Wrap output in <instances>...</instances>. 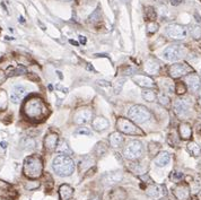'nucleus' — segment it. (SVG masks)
I'll use <instances>...</instances> for the list:
<instances>
[{"label":"nucleus","instance_id":"nucleus-1","mask_svg":"<svg viewBox=\"0 0 201 200\" xmlns=\"http://www.w3.org/2000/svg\"><path fill=\"white\" fill-rule=\"evenodd\" d=\"M23 113L32 121H41L47 114V107L40 97H30L23 105Z\"/></svg>","mask_w":201,"mask_h":200},{"label":"nucleus","instance_id":"nucleus-2","mask_svg":"<svg viewBox=\"0 0 201 200\" xmlns=\"http://www.w3.org/2000/svg\"><path fill=\"white\" fill-rule=\"evenodd\" d=\"M75 167L76 165L73 159L66 154H59L52 162V169L54 171V173L61 178L70 176L75 172Z\"/></svg>","mask_w":201,"mask_h":200},{"label":"nucleus","instance_id":"nucleus-3","mask_svg":"<svg viewBox=\"0 0 201 200\" xmlns=\"http://www.w3.org/2000/svg\"><path fill=\"white\" fill-rule=\"evenodd\" d=\"M23 172L26 178L31 180L39 179L43 172V162L40 156L32 155L24 161Z\"/></svg>","mask_w":201,"mask_h":200},{"label":"nucleus","instance_id":"nucleus-4","mask_svg":"<svg viewBox=\"0 0 201 200\" xmlns=\"http://www.w3.org/2000/svg\"><path fill=\"white\" fill-rule=\"evenodd\" d=\"M128 118L132 120L135 123H146L151 118V113L148 110V107L144 105H133L129 109Z\"/></svg>","mask_w":201,"mask_h":200},{"label":"nucleus","instance_id":"nucleus-5","mask_svg":"<svg viewBox=\"0 0 201 200\" xmlns=\"http://www.w3.org/2000/svg\"><path fill=\"white\" fill-rule=\"evenodd\" d=\"M116 128L122 133L130 135V136H144V131L140 128L137 127V123H135L132 120L128 118H119L116 120Z\"/></svg>","mask_w":201,"mask_h":200},{"label":"nucleus","instance_id":"nucleus-6","mask_svg":"<svg viewBox=\"0 0 201 200\" xmlns=\"http://www.w3.org/2000/svg\"><path fill=\"white\" fill-rule=\"evenodd\" d=\"M144 146L139 140H131L124 146L123 156L129 161H137L142 156Z\"/></svg>","mask_w":201,"mask_h":200},{"label":"nucleus","instance_id":"nucleus-7","mask_svg":"<svg viewBox=\"0 0 201 200\" xmlns=\"http://www.w3.org/2000/svg\"><path fill=\"white\" fill-rule=\"evenodd\" d=\"M183 57L184 49L181 45H177V44L168 45L163 51V58L166 61H170V62H176V61L182 59Z\"/></svg>","mask_w":201,"mask_h":200},{"label":"nucleus","instance_id":"nucleus-8","mask_svg":"<svg viewBox=\"0 0 201 200\" xmlns=\"http://www.w3.org/2000/svg\"><path fill=\"white\" fill-rule=\"evenodd\" d=\"M165 33L168 38H173V40H183L186 38V28L182 25L179 24H171V25H167L165 28Z\"/></svg>","mask_w":201,"mask_h":200},{"label":"nucleus","instance_id":"nucleus-9","mask_svg":"<svg viewBox=\"0 0 201 200\" xmlns=\"http://www.w3.org/2000/svg\"><path fill=\"white\" fill-rule=\"evenodd\" d=\"M189 73H192V68L185 62L173 64L168 68V74L172 78H180L184 75H188Z\"/></svg>","mask_w":201,"mask_h":200},{"label":"nucleus","instance_id":"nucleus-10","mask_svg":"<svg viewBox=\"0 0 201 200\" xmlns=\"http://www.w3.org/2000/svg\"><path fill=\"white\" fill-rule=\"evenodd\" d=\"M122 180H123V173L121 171H113L103 175L102 183L105 187H112L121 182Z\"/></svg>","mask_w":201,"mask_h":200},{"label":"nucleus","instance_id":"nucleus-11","mask_svg":"<svg viewBox=\"0 0 201 200\" xmlns=\"http://www.w3.org/2000/svg\"><path fill=\"white\" fill-rule=\"evenodd\" d=\"M93 116V111L88 107H84L78 110L73 115V122L76 124H85L89 122Z\"/></svg>","mask_w":201,"mask_h":200},{"label":"nucleus","instance_id":"nucleus-12","mask_svg":"<svg viewBox=\"0 0 201 200\" xmlns=\"http://www.w3.org/2000/svg\"><path fill=\"white\" fill-rule=\"evenodd\" d=\"M145 191L147 193V196L153 198L154 200H158L159 198H162L166 193L165 192V187L157 185V184H151L149 187H147Z\"/></svg>","mask_w":201,"mask_h":200},{"label":"nucleus","instance_id":"nucleus-13","mask_svg":"<svg viewBox=\"0 0 201 200\" xmlns=\"http://www.w3.org/2000/svg\"><path fill=\"white\" fill-rule=\"evenodd\" d=\"M58 143H59V137H58V135L54 133V132H50L49 135H47V137L44 138V141H43L44 149L47 150V152H53V150L57 149Z\"/></svg>","mask_w":201,"mask_h":200},{"label":"nucleus","instance_id":"nucleus-14","mask_svg":"<svg viewBox=\"0 0 201 200\" xmlns=\"http://www.w3.org/2000/svg\"><path fill=\"white\" fill-rule=\"evenodd\" d=\"M132 80L137 84L138 86L140 87H144V88H151V87H155L156 84L153 78L146 76V75H135L132 77Z\"/></svg>","mask_w":201,"mask_h":200},{"label":"nucleus","instance_id":"nucleus-15","mask_svg":"<svg viewBox=\"0 0 201 200\" xmlns=\"http://www.w3.org/2000/svg\"><path fill=\"white\" fill-rule=\"evenodd\" d=\"M27 94V90L24 86L21 85H16L13 87V90L10 93V101L15 104H18L23 98L25 97V95Z\"/></svg>","mask_w":201,"mask_h":200},{"label":"nucleus","instance_id":"nucleus-16","mask_svg":"<svg viewBox=\"0 0 201 200\" xmlns=\"http://www.w3.org/2000/svg\"><path fill=\"white\" fill-rule=\"evenodd\" d=\"M173 109H174V112L176 113V115H179L181 118L186 116L189 114V111H190L188 103L184 100H175L173 103Z\"/></svg>","mask_w":201,"mask_h":200},{"label":"nucleus","instance_id":"nucleus-17","mask_svg":"<svg viewBox=\"0 0 201 200\" xmlns=\"http://www.w3.org/2000/svg\"><path fill=\"white\" fill-rule=\"evenodd\" d=\"M185 84H186V86H188L192 92H197V90H200V86H201L200 77L198 76L197 74H190V75L186 76Z\"/></svg>","mask_w":201,"mask_h":200},{"label":"nucleus","instance_id":"nucleus-18","mask_svg":"<svg viewBox=\"0 0 201 200\" xmlns=\"http://www.w3.org/2000/svg\"><path fill=\"white\" fill-rule=\"evenodd\" d=\"M173 193L177 200H188L190 197V189L186 184H179L173 189Z\"/></svg>","mask_w":201,"mask_h":200},{"label":"nucleus","instance_id":"nucleus-19","mask_svg":"<svg viewBox=\"0 0 201 200\" xmlns=\"http://www.w3.org/2000/svg\"><path fill=\"white\" fill-rule=\"evenodd\" d=\"M92 127H93V129H94L95 131L103 132L110 127V123H109V121L104 116H96L92 121Z\"/></svg>","mask_w":201,"mask_h":200},{"label":"nucleus","instance_id":"nucleus-20","mask_svg":"<svg viewBox=\"0 0 201 200\" xmlns=\"http://www.w3.org/2000/svg\"><path fill=\"white\" fill-rule=\"evenodd\" d=\"M128 193L123 188L116 187L109 192V200H125Z\"/></svg>","mask_w":201,"mask_h":200},{"label":"nucleus","instance_id":"nucleus-21","mask_svg":"<svg viewBox=\"0 0 201 200\" xmlns=\"http://www.w3.org/2000/svg\"><path fill=\"white\" fill-rule=\"evenodd\" d=\"M109 141H110V146H111V147H113V148H119L124 143V138L123 136L121 135L120 131H114L110 135Z\"/></svg>","mask_w":201,"mask_h":200},{"label":"nucleus","instance_id":"nucleus-22","mask_svg":"<svg viewBox=\"0 0 201 200\" xmlns=\"http://www.w3.org/2000/svg\"><path fill=\"white\" fill-rule=\"evenodd\" d=\"M171 161V155L170 153H167V152H160L156 155V157L154 159V163L156 166H158V167H164V166H166L168 163Z\"/></svg>","mask_w":201,"mask_h":200},{"label":"nucleus","instance_id":"nucleus-23","mask_svg":"<svg viewBox=\"0 0 201 200\" xmlns=\"http://www.w3.org/2000/svg\"><path fill=\"white\" fill-rule=\"evenodd\" d=\"M159 69H160V66L159 64L154 59H149L146 61L145 64V71L149 75H156L158 74Z\"/></svg>","mask_w":201,"mask_h":200},{"label":"nucleus","instance_id":"nucleus-24","mask_svg":"<svg viewBox=\"0 0 201 200\" xmlns=\"http://www.w3.org/2000/svg\"><path fill=\"white\" fill-rule=\"evenodd\" d=\"M59 196L61 200H70L73 196V189L69 184H62L59 188Z\"/></svg>","mask_w":201,"mask_h":200},{"label":"nucleus","instance_id":"nucleus-25","mask_svg":"<svg viewBox=\"0 0 201 200\" xmlns=\"http://www.w3.org/2000/svg\"><path fill=\"white\" fill-rule=\"evenodd\" d=\"M179 133L183 140H189L192 137V129L189 123H181L179 126Z\"/></svg>","mask_w":201,"mask_h":200},{"label":"nucleus","instance_id":"nucleus-26","mask_svg":"<svg viewBox=\"0 0 201 200\" xmlns=\"http://www.w3.org/2000/svg\"><path fill=\"white\" fill-rule=\"evenodd\" d=\"M27 73V70L24 66H18V67H8V69L6 70V75L7 77H13V76H21L24 74Z\"/></svg>","mask_w":201,"mask_h":200},{"label":"nucleus","instance_id":"nucleus-27","mask_svg":"<svg viewBox=\"0 0 201 200\" xmlns=\"http://www.w3.org/2000/svg\"><path fill=\"white\" fill-rule=\"evenodd\" d=\"M35 146H36V143L32 137H25L21 140V147L24 150H32L35 148Z\"/></svg>","mask_w":201,"mask_h":200},{"label":"nucleus","instance_id":"nucleus-28","mask_svg":"<svg viewBox=\"0 0 201 200\" xmlns=\"http://www.w3.org/2000/svg\"><path fill=\"white\" fill-rule=\"evenodd\" d=\"M141 96H142V98H144L145 101H147V102H155V101L157 100L156 93H155L154 90H149V88H146L145 90H142Z\"/></svg>","mask_w":201,"mask_h":200},{"label":"nucleus","instance_id":"nucleus-29","mask_svg":"<svg viewBox=\"0 0 201 200\" xmlns=\"http://www.w3.org/2000/svg\"><path fill=\"white\" fill-rule=\"evenodd\" d=\"M59 154H66V155H70L71 154V149L69 148V146L67 145V143L63 140H60L58 143V146H57V149Z\"/></svg>","mask_w":201,"mask_h":200},{"label":"nucleus","instance_id":"nucleus-30","mask_svg":"<svg viewBox=\"0 0 201 200\" xmlns=\"http://www.w3.org/2000/svg\"><path fill=\"white\" fill-rule=\"evenodd\" d=\"M157 18V13L153 7H146L145 8V19L149 21H155Z\"/></svg>","mask_w":201,"mask_h":200},{"label":"nucleus","instance_id":"nucleus-31","mask_svg":"<svg viewBox=\"0 0 201 200\" xmlns=\"http://www.w3.org/2000/svg\"><path fill=\"white\" fill-rule=\"evenodd\" d=\"M188 150L189 153L191 154V155H193V156H199L201 154V148L199 147V145H198L197 143H193V141L188 144Z\"/></svg>","mask_w":201,"mask_h":200},{"label":"nucleus","instance_id":"nucleus-32","mask_svg":"<svg viewBox=\"0 0 201 200\" xmlns=\"http://www.w3.org/2000/svg\"><path fill=\"white\" fill-rule=\"evenodd\" d=\"M106 152H107V147L104 145L103 143H99L94 149V154L97 156V157H102L103 155L106 154Z\"/></svg>","mask_w":201,"mask_h":200},{"label":"nucleus","instance_id":"nucleus-33","mask_svg":"<svg viewBox=\"0 0 201 200\" xmlns=\"http://www.w3.org/2000/svg\"><path fill=\"white\" fill-rule=\"evenodd\" d=\"M162 86L163 88H164V90H166L168 93H173L175 90V85L173 84V81L171 79H163Z\"/></svg>","mask_w":201,"mask_h":200},{"label":"nucleus","instance_id":"nucleus-34","mask_svg":"<svg viewBox=\"0 0 201 200\" xmlns=\"http://www.w3.org/2000/svg\"><path fill=\"white\" fill-rule=\"evenodd\" d=\"M158 24L155 23V21H149L147 24V27H146V31H147V34L148 35H153L155 34L157 31H158Z\"/></svg>","mask_w":201,"mask_h":200},{"label":"nucleus","instance_id":"nucleus-35","mask_svg":"<svg viewBox=\"0 0 201 200\" xmlns=\"http://www.w3.org/2000/svg\"><path fill=\"white\" fill-rule=\"evenodd\" d=\"M130 169H131V171L135 174L140 175L142 173H145V167L141 166V163H132L131 166H130Z\"/></svg>","mask_w":201,"mask_h":200},{"label":"nucleus","instance_id":"nucleus-36","mask_svg":"<svg viewBox=\"0 0 201 200\" xmlns=\"http://www.w3.org/2000/svg\"><path fill=\"white\" fill-rule=\"evenodd\" d=\"M99 19H101V9H99V8H96L93 13L90 14L89 18H88V21H89V23H96V21H99Z\"/></svg>","mask_w":201,"mask_h":200},{"label":"nucleus","instance_id":"nucleus-37","mask_svg":"<svg viewBox=\"0 0 201 200\" xmlns=\"http://www.w3.org/2000/svg\"><path fill=\"white\" fill-rule=\"evenodd\" d=\"M175 92L179 95H182L186 92V84L184 81H177L175 84Z\"/></svg>","mask_w":201,"mask_h":200},{"label":"nucleus","instance_id":"nucleus-38","mask_svg":"<svg viewBox=\"0 0 201 200\" xmlns=\"http://www.w3.org/2000/svg\"><path fill=\"white\" fill-rule=\"evenodd\" d=\"M124 80H125V78H119V79H116L114 81V84H113V90H115V93H120L121 90H122V86L124 85Z\"/></svg>","mask_w":201,"mask_h":200},{"label":"nucleus","instance_id":"nucleus-39","mask_svg":"<svg viewBox=\"0 0 201 200\" xmlns=\"http://www.w3.org/2000/svg\"><path fill=\"white\" fill-rule=\"evenodd\" d=\"M191 35L194 38H201V27L199 25H192L190 28Z\"/></svg>","mask_w":201,"mask_h":200},{"label":"nucleus","instance_id":"nucleus-40","mask_svg":"<svg viewBox=\"0 0 201 200\" xmlns=\"http://www.w3.org/2000/svg\"><path fill=\"white\" fill-rule=\"evenodd\" d=\"M7 107V94L4 90H0V110Z\"/></svg>","mask_w":201,"mask_h":200},{"label":"nucleus","instance_id":"nucleus-41","mask_svg":"<svg viewBox=\"0 0 201 200\" xmlns=\"http://www.w3.org/2000/svg\"><path fill=\"white\" fill-rule=\"evenodd\" d=\"M158 102L162 104L163 107H167V105H170V103H171V101H170V97L167 96L166 94H159L158 95Z\"/></svg>","mask_w":201,"mask_h":200},{"label":"nucleus","instance_id":"nucleus-42","mask_svg":"<svg viewBox=\"0 0 201 200\" xmlns=\"http://www.w3.org/2000/svg\"><path fill=\"white\" fill-rule=\"evenodd\" d=\"M75 133H76V135H80V136H89L90 130L86 127H79L77 130L75 131Z\"/></svg>","mask_w":201,"mask_h":200},{"label":"nucleus","instance_id":"nucleus-43","mask_svg":"<svg viewBox=\"0 0 201 200\" xmlns=\"http://www.w3.org/2000/svg\"><path fill=\"white\" fill-rule=\"evenodd\" d=\"M182 179H183V173H182V172L175 171V172H173L171 174V180L174 181V182H179V181H181Z\"/></svg>","mask_w":201,"mask_h":200},{"label":"nucleus","instance_id":"nucleus-44","mask_svg":"<svg viewBox=\"0 0 201 200\" xmlns=\"http://www.w3.org/2000/svg\"><path fill=\"white\" fill-rule=\"evenodd\" d=\"M40 183L36 182V181H28V182L25 184L26 189H28V190H34L36 188H39Z\"/></svg>","mask_w":201,"mask_h":200},{"label":"nucleus","instance_id":"nucleus-45","mask_svg":"<svg viewBox=\"0 0 201 200\" xmlns=\"http://www.w3.org/2000/svg\"><path fill=\"white\" fill-rule=\"evenodd\" d=\"M6 78H7V75H6V73H5V71H2V70H0V84H2V83L6 80Z\"/></svg>","mask_w":201,"mask_h":200},{"label":"nucleus","instance_id":"nucleus-46","mask_svg":"<svg viewBox=\"0 0 201 200\" xmlns=\"http://www.w3.org/2000/svg\"><path fill=\"white\" fill-rule=\"evenodd\" d=\"M183 2V0H171V5L172 6H180L181 4Z\"/></svg>","mask_w":201,"mask_h":200},{"label":"nucleus","instance_id":"nucleus-47","mask_svg":"<svg viewBox=\"0 0 201 200\" xmlns=\"http://www.w3.org/2000/svg\"><path fill=\"white\" fill-rule=\"evenodd\" d=\"M7 188H10V185H9L8 183H6L0 180V189H7Z\"/></svg>","mask_w":201,"mask_h":200},{"label":"nucleus","instance_id":"nucleus-48","mask_svg":"<svg viewBox=\"0 0 201 200\" xmlns=\"http://www.w3.org/2000/svg\"><path fill=\"white\" fill-rule=\"evenodd\" d=\"M79 42H80L81 44H84V45L86 44L87 40H86V38L84 36V35H79Z\"/></svg>","mask_w":201,"mask_h":200},{"label":"nucleus","instance_id":"nucleus-49","mask_svg":"<svg viewBox=\"0 0 201 200\" xmlns=\"http://www.w3.org/2000/svg\"><path fill=\"white\" fill-rule=\"evenodd\" d=\"M194 18H196V21H197L199 24H201V16L199 15V14H198V13L194 14Z\"/></svg>","mask_w":201,"mask_h":200},{"label":"nucleus","instance_id":"nucleus-50","mask_svg":"<svg viewBox=\"0 0 201 200\" xmlns=\"http://www.w3.org/2000/svg\"><path fill=\"white\" fill-rule=\"evenodd\" d=\"M89 200H103V198H102V196H99V195H96V196H94V197H92Z\"/></svg>","mask_w":201,"mask_h":200},{"label":"nucleus","instance_id":"nucleus-51","mask_svg":"<svg viewBox=\"0 0 201 200\" xmlns=\"http://www.w3.org/2000/svg\"><path fill=\"white\" fill-rule=\"evenodd\" d=\"M57 88H60L61 92H63V93H68V88H64L61 85H57Z\"/></svg>","mask_w":201,"mask_h":200},{"label":"nucleus","instance_id":"nucleus-52","mask_svg":"<svg viewBox=\"0 0 201 200\" xmlns=\"http://www.w3.org/2000/svg\"><path fill=\"white\" fill-rule=\"evenodd\" d=\"M106 80H99V85H102V86H109L110 84L109 83H105Z\"/></svg>","mask_w":201,"mask_h":200},{"label":"nucleus","instance_id":"nucleus-53","mask_svg":"<svg viewBox=\"0 0 201 200\" xmlns=\"http://www.w3.org/2000/svg\"><path fill=\"white\" fill-rule=\"evenodd\" d=\"M69 42L71 43L73 45H75V47H79V43H78L77 41H73V40H69Z\"/></svg>","mask_w":201,"mask_h":200},{"label":"nucleus","instance_id":"nucleus-54","mask_svg":"<svg viewBox=\"0 0 201 200\" xmlns=\"http://www.w3.org/2000/svg\"><path fill=\"white\" fill-rule=\"evenodd\" d=\"M7 145H8V144H7L6 141H1V143H0V147H1V148H7Z\"/></svg>","mask_w":201,"mask_h":200},{"label":"nucleus","instance_id":"nucleus-55","mask_svg":"<svg viewBox=\"0 0 201 200\" xmlns=\"http://www.w3.org/2000/svg\"><path fill=\"white\" fill-rule=\"evenodd\" d=\"M37 23H39V24H40V26H41V28H42L43 31L45 30V26H44V24H43L42 21H37Z\"/></svg>","mask_w":201,"mask_h":200},{"label":"nucleus","instance_id":"nucleus-56","mask_svg":"<svg viewBox=\"0 0 201 200\" xmlns=\"http://www.w3.org/2000/svg\"><path fill=\"white\" fill-rule=\"evenodd\" d=\"M19 21H21V23H25V19H24L23 16H19Z\"/></svg>","mask_w":201,"mask_h":200},{"label":"nucleus","instance_id":"nucleus-57","mask_svg":"<svg viewBox=\"0 0 201 200\" xmlns=\"http://www.w3.org/2000/svg\"><path fill=\"white\" fill-rule=\"evenodd\" d=\"M199 103L201 104V90H199Z\"/></svg>","mask_w":201,"mask_h":200},{"label":"nucleus","instance_id":"nucleus-58","mask_svg":"<svg viewBox=\"0 0 201 200\" xmlns=\"http://www.w3.org/2000/svg\"><path fill=\"white\" fill-rule=\"evenodd\" d=\"M62 2H70V1H73V0H60Z\"/></svg>","mask_w":201,"mask_h":200},{"label":"nucleus","instance_id":"nucleus-59","mask_svg":"<svg viewBox=\"0 0 201 200\" xmlns=\"http://www.w3.org/2000/svg\"><path fill=\"white\" fill-rule=\"evenodd\" d=\"M0 200H7V199H4V198H0Z\"/></svg>","mask_w":201,"mask_h":200},{"label":"nucleus","instance_id":"nucleus-60","mask_svg":"<svg viewBox=\"0 0 201 200\" xmlns=\"http://www.w3.org/2000/svg\"><path fill=\"white\" fill-rule=\"evenodd\" d=\"M200 1H201V0H200Z\"/></svg>","mask_w":201,"mask_h":200}]
</instances>
